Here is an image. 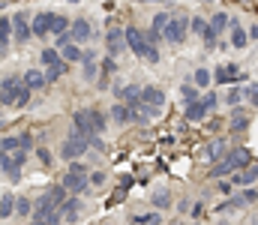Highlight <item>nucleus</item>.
I'll return each instance as SVG.
<instances>
[{"mask_svg": "<svg viewBox=\"0 0 258 225\" xmlns=\"http://www.w3.org/2000/svg\"><path fill=\"white\" fill-rule=\"evenodd\" d=\"M228 24H231V18H228L225 12H216V15L210 18V27H213L216 33H225V27H228Z\"/></svg>", "mask_w": 258, "mask_h": 225, "instance_id": "7c9ffc66", "label": "nucleus"}, {"mask_svg": "<svg viewBox=\"0 0 258 225\" xmlns=\"http://www.w3.org/2000/svg\"><path fill=\"white\" fill-rule=\"evenodd\" d=\"M198 36H201V42H204L207 48H213V45H216V39H219V33H216V30L210 27V21H207V24L201 27V33H198Z\"/></svg>", "mask_w": 258, "mask_h": 225, "instance_id": "c85d7f7f", "label": "nucleus"}, {"mask_svg": "<svg viewBox=\"0 0 258 225\" xmlns=\"http://www.w3.org/2000/svg\"><path fill=\"white\" fill-rule=\"evenodd\" d=\"M210 81H213V72H207L204 66H198V69L192 72V84H195V87H207Z\"/></svg>", "mask_w": 258, "mask_h": 225, "instance_id": "c756f323", "label": "nucleus"}, {"mask_svg": "<svg viewBox=\"0 0 258 225\" xmlns=\"http://www.w3.org/2000/svg\"><path fill=\"white\" fill-rule=\"evenodd\" d=\"M231 45H234V48H246V45H249V33H246L237 21H231Z\"/></svg>", "mask_w": 258, "mask_h": 225, "instance_id": "a211bd4d", "label": "nucleus"}, {"mask_svg": "<svg viewBox=\"0 0 258 225\" xmlns=\"http://www.w3.org/2000/svg\"><path fill=\"white\" fill-rule=\"evenodd\" d=\"M18 147H21V138H15V135H3L0 138V156L12 153V150H18Z\"/></svg>", "mask_w": 258, "mask_h": 225, "instance_id": "2f4dec72", "label": "nucleus"}, {"mask_svg": "<svg viewBox=\"0 0 258 225\" xmlns=\"http://www.w3.org/2000/svg\"><path fill=\"white\" fill-rule=\"evenodd\" d=\"M21 81L30 87V90H42L48 81H45V72H39V69H27V72L21 75Z\"/></svg>", "mask_w": 258, "mask_h": 225, "instance_id": "f3484780", "label": "nucleus"}, {"mask_svg": "<svg viewBox=\"0 0 258 225\" xmlns=\"http://www.w3.org/2000/svg\"><path fill=\"white\" fill-rule=\"evenodd\" d=\"M141 102H144V105L153 111V117H156V114L162 111V105H165V90H162V87H153V84H150V87H141Z\"/></svg>", "mask_w": 258, "mask_h": 225, "instance_id": "0eeeda50", "label": "nucleus"}, {"mask_svg": "<svg viewBox=\"0 0 258 225\" xmlns=\"http://www.w3.org/2000/svg\"><path fill=\"white\" fill-rule=\"evenodd\" d=\"M246 75L240 72V66H234V63H222V66H216L213 69V84H219V87H225V84H240Z\"/></svg>", "mask_w": 258, "mask_h": 225, "instance_id": "39448f33", "label": "nucleus"}, {"mask_svg": "<svg viewBox=\"0 0 258 225\" xmlns=\"http://www.w3.org/2000/svg\"><path fill=\"white\" fill-rule=\"evenodd\" d=\"M108 117H111V120H117V123H123V126L132 123V120H129V105H126V102H117V105L111 108V114H108Z\"/></svg>", "mask_w": 258, "mask_h": 225, "instance_id": "393cba45", "label": "nucleus"}, {"mask_svg": "<svg viewBox=\"0 0 258 225\" xmlns=\"http://www.w3.org/2000/svg\"><path fill=\"white\" fill-rule=\"evenodd\" d=\"M225 138H216V141H210L207 147H204V156L207 159H219V156H225Z\"/></svg>", "mask_w": 258, "mask_h": 225, "instance_id": "b1692460", "label": "nucleus"}, {"mask_svg": "<svg viewBox=\"0 0 258 225\" xmlns=\"http://www.w3.org/2000/svg\"><path fill=\"white\" fill-rule=\"evenodd\" d=\"M150 204H156V210H168L171 207V192L168 189H156L150 195Z\"/></svg>", "mask_w": 258, "mask_h": 225, "instance_id": "aec40b11", "label": "nucleus"}, {"mask_svg": "<svg viewBox=\"0 0 258 225\" xmlns=\"http://www.w3.org/2000/svg\"><path fill=\"white\" fill-rule=\"evenodd\" d=\"M9 39H12V18H0V48L6 51L9 48Z\"/></svg>", "mask_w": 258, "mask_h": 225, "instance_id": "5701e85b", "label": "nucleus"}, {"mask_svg": "<svg viewBox=\"0 0 258 225\" xmlns=\"http://www.w3.org/2000/svg\"><path fill=\"white\" fill-rule=\"evenodd\" d=\"M48 195H51V201H54V204L60 207V204H63L66 198H69V189H66L63 183H54V186L48 189Z\"/></svg>", "mask_w": 258, "mask_h": 225, "instance_id": "cd10ccee", "label": "nucleus"}, {"mask_svg": "<svg viewBox=\"0 0 258 225\" xmlns=\"http://www.w3.org/2000/svg\"><path fill=\"white\" fill-rule=\"evenodd\" d=\"M30 93H33V90H30V87L21 81V87H18V96H15V108H24V105H30Z\"/></svg>", "mask_w": 258, "mask_h": 225, "instance_id": "473e14b6", "label": "nucleus"}, {"mask_svg": "<svg viewBox=\"0 0 258 225\" xmlns=\"http://www.w3.org/2000/svg\"><path fill=\"white\" fill-rule=\"evenodd\" d=\"M51 21H54V12H39L36 18H33V24H30V30H33V36H48L51 33Z\"/></svg>", "mask_w": 258, "mask_h": 225, "instance_id": "ddd939ff", "label": "nucleus"}, {"mask_svg": "<svg viewBox=\"0 0 258 225\" xmlns=\"http://www.w3.org/2000/svg\"><path fill=\"white\" fill-rule=\"evenodd\" d=\"M18 87H21V75H3L0 78V105H15Z\"/></svg>", "mask_w": 258, "mask_h": 225, "instance_id": "423d86ee", "label": "nucleus"}, {"mask_svg": "<svg viewBox=\"0 0 258 225\" xmlns=\"http://www.w3.org/2000/svg\"><path fill=\"white\" fill-rule=\"evenodd\" d=\"M30 36H33V30H30V18H27V12H15V15H12V39L24 45Z\"/></svg>", "mask_w": 258, "mask_h": 225, "instance_id": "6e6552de", "label": "nucleus"}, {"mask_svg": "<svg viewBox=\"0 0 258 225\" xmlns=\"http://www.w3.org/2000/svg\"><path fill=\"white\" fill-rule=\"evenodd\" d=\"M57 60H60V51H57V48H45V51H42V63H45V66H48V63H57Z\"/></svg>", "mask_w": 258, "mask_h": 225, "instance_id": "4c0bfd02", "label": "nucleus"}, {"mask_svg": "<svg viewBox=\"0 0 258 225\" xmlns=\"http://www.w3.org/2000/svg\"><path fill=\"white\" fill-rule=\"evenodd\" d=\"M30 198H24V195H15V213L18 216H30Z\"/></svg>", "mask_w": 258, "mask_h": 225, "instance_id": "72a5a7b5", "label": "nucleus"}, {"mask_svg": "<svg viewBox=\"0 0 258 225\" xmlns=\"http://www.w3.org/2000/svg\"><path fill=\"white\" fill-rule=\"evenodd\" d=\"M18 138H21V150H30V147H33V138H30V135H18Z\"/></svg>", "mask_w": 258, "mask_h": 225, "instance_id": "37998d69", "label": "nucleus"}, {"mask_svg": "<svg viewBox=\"0 0 258 225\" xmlns=\"http://www.w3.org/2000/svg\"><path fill=\"white\" fill-rule=\"evenodd\" d=\"M249 39H258V24H252V27H249Z\"/></svg>", "mask_w": 258, "mask_h": 225, "instance_id": "a18cd8bd", "label": "nucleus"}, {"mask_svg": "<svg viewBox=\"0 0 258 225\" xmlns=\"http://www.w3.org/2000/svg\"><path fill=\"white\" fill-rule=\"evenodd\" d=\"M249 147H234V150H225V156L210 168V174L207 177H225V174H231V171H240V168H246L249 165Z\"/></svg>", "mask_w": 258, "mask_h": 225, "instance_id": "f257e3e1", "label": "nucleus"}, {"mask_svg": "<svg viewBox=\"0 0 258 225\" xmlns=\"http://www.w3.org/2000/svg\"><path fill=\"white\" fill-rule=\"evenodd\" d=\"M69 36H72V42H87V39L93 36L90 21H87V18H75V21H69Z\"/></svg>", "mask_w": 258, "mask_h": 225, "instance_id": "9b49d317", "label": "nucleus"}, {"mask_svg": "<svg viewBox=\"0 0 258 225\" xmlns=\"http://www.w3.org/2000/svg\"><path fill=\"white\" fill-rule=\"evenodd\" d=\"M0 54H3V48H0Z\"/></svg>", "mask_w": 258, "mask_h": 225, "instance_id": "de8ad7c7", "label": "nucleus"}, {"mask_svg": "<svg viewBox=\"0 0 258 225\" xmlns=\"http://www.w3.org/2000/svg\"><path fill=\"white\" fill-rule=\"evenodd\" d=\"M90 123H93V132L99 135V132H105V126H108V114H102L99 108H90Z\"/></svg>", "mask_w": 258, "mask_h": 225, "instance_id": "412c9836", "label": "nucleus"}, {"mask_svg": "<svg viewBox=\"0 0 258 225\" xmlns=\"http://www.w3.org/2000/svg\"><path fill=\"white\" fill-rule=\"evenodd\" d=\"M66 27H69V18H63V15H54V21H51V33L57 36V33H63Z\"/></svg>", "mask_w": 258, "mask_h": 225, "instance_id": "c9c22d12", "label": "nucleus"}, {"mask_svg": "<svg viewBox=\"0 0 258 225\" xmlns=\"http://www.w3.org/2000/svg\"><path fill=\"white\" fill-rule=\"evenodd\" d=\"M60 57L69 60V63H81V45L78 42H66L63 48H60Z\"/></svg>", "mask_w": 258, "mask_h": 225, "instance_id": "6ab92c4d", "label": "nucleus"}, {"mask_svg": "<svg viewBox=\"0 0 258 225\" xmlns=\"http://www.w3.org/2000/svg\"><path fill=\"white\" fill-rule=\"evenodd\" d=\"M36 156H39V162H45V165L51 162V153H48L45 147H39V150H36Z\"/></svg>", "mask_w": 258, "mask_h": 225, "instance_id": "79ce46f5", "label": "nucleus"}, {"mask_svg": "<svg viewBox=\"0 0 258 225\" xmlns=\"http://www.w3.org/2000/svg\"><path fill=\"white\" fill-rule=\"evenodd\" d=\"M87 147H90V141H87L81 132H75V129H72V132H69V138H66L63 144H60V150H57V153H60V159L72 162V159H81Z\"/></svg>", "mask_w": 258, "mask_h": 225, "instance_id": "20e7f679", "label": "nucleus"}, {"mask_svg": "<svg viewBox=\"0 0 258 225\" xmlns=\"http://www.w3.org/2000/svg\"><path fill=\"white\" fill-rule=\"evenodd\" d=\"M240 99H243V87H231V90H228V96H225V105H231V108H234V105H240Z\"/></svg>", "mask_w": 258, "mask_h": 225, "instance_id": "f704fd0d", "label": "nucleus"}, {"mask_svg": "<svg viewBox=\"0 0 258 225\" xmlns=\"http://www.w3.org/2000/svg\"><path fill=\"white\" fill-rule=\"evenodd\" d=\"M189 213H192L195 219H201V216H204V213H207V207H204V201H195L192 207H189Z\"/></svg>", "mask_w": 258, "mask_h": 225, "instance_id": "ea45409f", "label": "nucleus"}, {"mask_svg": "<svg viewBox=\"0 0 258 225\" xmlns=\"http://www.w3.org/2000/svg\"><path fill=\"white\" fill-rule=\"evenodd\" d=\"M12 213H15V195H12V192H3V195H0V216L9 219Z\"/></svg>", "mask_w": 258, "mask_h": 225, "instance_id": "4be33fe9", "label": "nucleus"}, {"mask_svg": "<svg viewBox=\"0 0 258 225\" xmlns=\"http://www.w3.org/2000/svg\"><path fill=\"white\" fill-rule=\"evenodd\" d=\"M255 180H258V162H255V165L240 168V174H234V177H231V183H237V186H252Z\"/></svg>", "mask_w": 258, "mask_h": 225, "instance_id": "2eb2a0df", "label": "nucleus"}, {"mask_svg": "<svg viewBox=\"0 0 258 225\" xmlns=\"http://www.w3.org/2000/svg\"><path fill=\"white\" fill-rule=\"evenodd\" d=\"M72 129L81 132L87 141H90V135H96V132H93V123H90V108H78V111L72 114Z\"/></svg>", "mask_w": 258, "mask_h": 225, "instance_id": "9d476101", "label": "nucleus"}, {"mask_svg": "<svg viewBox=\"0 0 258 225\" xmlns=\"http://www.w3.org/2000/svg\"><path fill=\"white\" fill-rule=\"evenodd\" d=\"M240 201H243V204H255L258 192H255V189H243V192H240Z\"/></svg>", "mask_w": 258, "mask_h": 225, "instance_id": "58836bf2", "label": "nucleus"}, {"mask_svg": "<svg viewBox=\"0 0 258 225\" xmlns=\"http://www.w3.org/2000/svg\"><path fill=\"white\" fill-rule=\"evenodd\" d=\"M78 207H81V198H66L63 204H60L63 219H75V216H78Z\"/></svg>", "mask_w": 258, "mask_h": 225, "instance_id": "a878e982", "label": "nucleus"}, {"mask_svg": "<svg viewBox=\"0 0 258 225\" xmlns=\"http://www.w3.org/2000/svg\"><path fill=\"white\" fill-rule=\"evenodd\" d=\"M219 105V96L210 90V93H204V96H195V99H186V120H192V123H201L213 108Z\"/></svg>", "mask_w": 258, "mask_h": 225, "instance_id": "f03ea898", "label": "nucleus"}, {"mask_svg": "<svg viewBox=\"0 0 258 225\" xmlns=\"http://www.w3.org/2000/svg\"><path fill=\"white\" fill-rule=\"evenodd\" d=\"M183 96H186V99H195V96H198V90H195V87H189V84H186V87H183Z\"/></svg>", "mask_w": 258, "mask_h": 225, "instance_id": "c03bdc74", "label": "nucleus"}, {"mask_svg": "<svg viewBox=\"0 0 258 225\" xmlns=\"http://www.w3.org/2000/svg\"><path fill=\"white\" fill-rule=\"evenodd\" d=\"M132 222L135 225H156V222H162V213L159 210H153V213H135Z\"/></svg>", "mask_w": 258, "mask_h": 225, "instance_id": "bb28decb", "label": "nucleus"}, {"mask_svg": "<svg viewBox=\"0 0 258 225\" xmlns=\"http://www.w3.org/2000/svg\"><path fill=\"white\" fill-rule=\"evenodd\" d=\"M246 129H249V114L234 105V111H231V132H246Z\"/></svg>", "mask_w": 258, "mask_h": 225, "instance_id": "dca6fc26", "label": "nucleus"}, {"mask_svg": "<svg viewBox=\"0 0 258 225\" xmlns=\"http://www.w3.org/2000/svg\"><path fill=\"white\" fill-rule=\"evenodd\" d=\"M186 33H189V18L186 15H171L162 27V39L171 42V45H180L186 39Z\"/></svg>", "mask_w": 258, "mask_h": 225, "instance_id": "7ed1b4c3", "label": "nucleus"}, {"mask_svg": "<svg viewBox=\"0 0 258 225\" xmlns=\"http://www.w3.org/2000/svg\"><path fill=\"white\" fill-rule=\"evenodd\" d=\"M0 174H3V165H0Z\"/></svg>", "mask_w": 258, "mask_h": 225, "instance_id": "49530a36", "label": "nucleus"}, {"mask_svg": "<svg viewBox=\"0 0 258 225\" xmlns=\"http://www.w3.org/2000/svg\"><path fill=\"white\" fill-rule=\"evenodd\" d=\"M66 69H69V60H63V57H60L57 63H48V66H45V81H48V84H57L66 75Z\"/></svg>", "mask_w": 258, "mask_h": 225, "instance_id": "4468645a", "label": "nucleus"}, {"mask_svg": "<svg viewBox=\"0 0 258 225\" xmlns=\"http://www.w3.org/2000/svg\"><path fill=\"white\" fill-rule=\"evenodd\" d=\"M243 99H249V102H252V105H258V84H255V81H252V84H246V87H243Z\"/></svg>", "mask_w": 258, "mask_h": 225, "instance_id": "e433bc0d", "label": "nucleus"}, {"mask_svg": "<svg viewBox=\"0 0 258 225\" xmlns=\"http://www.w3.org/2000/svg\"><path fill=\"white\" fill-rule=\"evenodd\" d=\"M63 186L69 192H78V195H81V192L90 186V177H87V171H72V168H69L63 174Z\"/></svg>", "mask_w": 258, "mask_h": 225, "instance_id": "1a4fd4ad", "label": "nucleus"}, {"mask_svg": "<svg viewBox=\"0 0 258 225\" xmlns=\"http://www.w3.org/2000/svg\"><path fill=\"white\" fill-rule=\"evenodd\" d=\"M105 183V171H90V186H102Z\"/></svg>", "mask_w": 258, "mask_h": 225, "instance_id": "a19ab883", "label": "nucleus"}, {"mask_svg": "<svg viewBox=\"0 0 258 225\" xmlns=\"http://www.w3.org/2000/svg\"><path fill=\"white\" fill-rule=\"evenodd\" d=\"M105 45H108V54H111V57L120 54V48L126 45V30H123V27H111V30L105 33Z\"/></svg>", "mask_w": 258, "mask_h": 225, "instance_id": "f8f14e48", "label": "nucleus"}]
</instances>
